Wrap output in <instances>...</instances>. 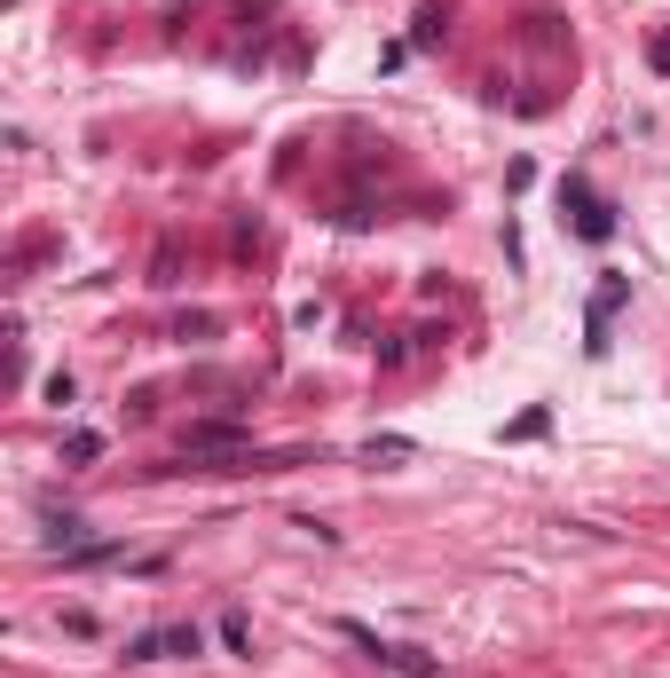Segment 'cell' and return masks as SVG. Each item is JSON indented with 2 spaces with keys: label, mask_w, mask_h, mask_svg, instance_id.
<instances>
[{
  "label": "cell",
  "mask_w": 670,
  "mask_h": 678,
  "mask_svg": "<svg viewBox=\"0 0 670 678\" xmlns=\"http://www.w3.org/2000/svg\"><path fill=\"white\" fill-rule=\"evenodd\" d=\"M560 213H568V229H576L583 245H608V237H616V206H608L592 182H583V175L560 182Z\"/></svg>",
  "instance_id": "obj_1"
},
{
  "label": "cell",
  "mask_w": 670,
  "mask_h": 678,
  "mask_svg": "<svg viewBox=\"0 0 670 678\" xmlns=\"http://www.w3.org/2000/svg\"><path fill=\"white\" fill-rule=\"evenodd\" d=\"M340 639H356L379 670H402V678H434V670H442V655H427V647H394V639H379L371 624H340Z\"/></svg>",
  "instance_id": "obj_2"
},
{
  "label": "cell",
  "mask_w": 670,
  "mask_h": 678,
  "mask_svg": "<svg viewBox=\"0 0 670 678\" xmlns=\"http://www.w3.org/2000/svg\"><path fill=\"white\" fill-rule=\"evenodd\" d=\"M206 631L198 624H166V631H134L127 639V662H166V655H198Z\"/></svg>",
  "instance_id": "obj_3"
},
{
  "label": "cell",
  "mask_w": 670,
  "mask_h": 678,
  "mask_svg": "<svg viewBox=\"0 0 670 678\" xmlns=\"http://www.w3.org/2000/svg\"><path fill=\"white\" fill-rule=\"evenodd\" d=\"M623 300H631V277H608V285L592 292V308H583V348H592V356H608V323H616Z\"/></svg>",
  "instance_id": "obj_4"
},
{
  "label": "cell",
  "mask_w": 670,
  "mask_h": 678,
  "mask_svg": "<svg viewBox=\"0 0 670 678\" xmlns=\"http://www.w3.org/2000/svg\"><path fill=\"white\" fill-rule=\"evenodd\" d=\"M213 450H244V427H190V458H213Z\"/></svg>",
  "instance_id": "obj_5"
},
{
  "label": "cell",
  "mask_w": 670,
  "mask_h": 678,
  "mask_svg": "<svg viewBox=\"0 0 670 678\" xmlns=\"http://www.w3.org/2000/svg\"><path fill=\"white\" fill-rule=\"evenodd\" d=\"M363 458H371V466H394V458H410V442H402V435H387V442H371Z\"/></svg>",
  "instance_id": "obj_6"
},
{
  "label": "cell",
  "mask_w": 670,
  "mask_h": 678,
  "mask_svg": "<svg viewBox=\"0 0 670 678\" xmlns=\"http://www.w3.org/2000/svg\"><path fill=\"white\" fill-rule=\"evenodd\" d=\"M654 63H662V71H670V40H654Z\"/></svg>",
  "instance_id": "obj_7"
}]
</instances>
